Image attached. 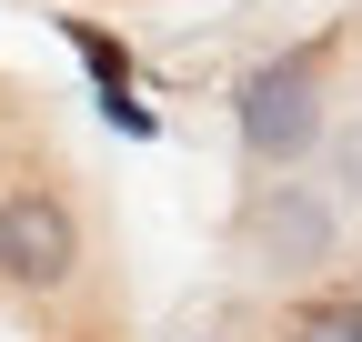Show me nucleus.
<instances>
[{
	"label": "nucleus",
	"instance_id": "nucleus-5",
	"mask_svg": "<svg viewBox=\"0 0 362 342\" xmlns=\"http://www.w3.org/2000/svg\"><path fill=\"white\" fill-rule=\"evenodd\" d=\"M342 182L362 191V131H342Z\"/></svg>",
	"mask_w": 362,
	"mask_h": 342
},
{
	"label": "nucleus",
	"instance_id": "nucleus-6",
	"mask_svg": "<svg viewBox=\"0 0 362 342\" xmlns=\"http://www.w3.org/2000/svg\"><path fill=\"white\" fill-rule=\"evenodd\" d=\"M0 182H11V161H0Z\"/></svg>",
	"mask_w": 362,
	"mask_h": 342
},
{
	"label": "nucleus",
	"instance_id": "nucleus-2",
	"mask_svg": "<svg viewBox=\"0 0 362 342\" xmlns=\"http://www.w3.org/2000/svg\"><path fill=\"white\" fill-rule=\"evenodd\" d=\"M242 141H252V161H302L322 141V51L262 61L242 81Z\"/></svg>",
	"mask_w": 362,
	"mask_h": 342
},
{
	"label": "nucleus",
	"instance_id": "nucleus-1",
	"mask_svg": "<svg viewBox=\"0 0 362 342\" xmlns=\"http://www.w3.org/2000/svg\"><path fill=\"white\" fill-rule=\"evenodd\" d=\"M81 211L61 182H40V171H11L0 182V282L11 292H71L81 282Z\"/></svg>",
	"mask_w": 362,
	"mask_h": 342
},
{
	"label": "nucleus",
	"instance_id": "nucleus-4",
	"mask_svg": "<svg viewBox=\"0 0 362 342\" xmlns=\"http://www.w3.org/2000/svg\"><path fill=\"white\" fill-rule=\"evenodd\" d=\"M272 342H362V282L292 292V302H282V332H272Z\"/></svg>",
	"mask_w": 362,
	"mask_h": 342
},
{
	"label": "nucleus",
	"instance_id": "nucleus-3",
	"mask_svg": "<svg viewBox=\"0 0 362 342\" xmlns=\"http://www.w3.org/2000/svg\"><path fill=\"white\" fill-rule=\"evenodd\" d=\"M252 252L272 272H312L332 252V201L322 191H302V182H272L262 201H252Z\"/></svg>",
	"mask_w": 362,
	"mask_h": 342
},
{
	"label": "nucleus",
	"instance_id": "nucleus-7",
	"mask_svg": "<svg viewBox=\"0 0 362 342\" xmlns=\"http://www.w3.org/2000/svg\"><path fill=\"white\" fill-rule=\"evenodd\" d=\"M81 342H90V332H81Z\"/></svg>",
	"mask_w": 362,
	"mask_h": 342
}]
</instances>
